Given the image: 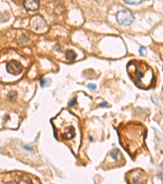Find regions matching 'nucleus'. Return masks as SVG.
Masks as SVG:
<instances>
[{
	"label": "nucleus",
	"instance_id": "nucleus-1",
	"mask_svg": "<svg viewBox=\"0 0 163 184\" xmlns=\"http://www.w3.org/2000/svg\"><path fill=\"white\" fill-rule=\"evenodd\" d=\"M118 132L120 137V143L127 151L131 156L134 157L141 151L143 146L146 129L143 125L139 123H128Z\"/></svg>",
	"mask_w": 163,
	"mask_h": 184
},
{
	"label": "nucleus",
	"instance_id": "nucleus-2",
	"mask_svg": "<svg viewBox=\"0 0 163 184\" xmlns=\"http://www.w3.org/2000/svg\"><path fill=\"white\" fill-rule=\"evenodd\" d=\"M128 75L138 88L149 89L154 81L152 67L140 60H131L127 65Z\"/></svg>",
	"mask_w": 163,
	"mask_h": 184
},
{
	"label": "nucleus",
	"instance_id": "nucleus-3",
	"mask_svg": "<svg viewBox=\"0 0 163 184\" xmlns=\"http://www.w3.org/2000/svg\"><path fill=\"white\" fill-rule=\"evenodd\" d=\"M68 112L63 110L57 117L54 118V128L57 135L65 141H70L76 137V127L78 125L77 118L69 113L67 118Z\"/></svg>",
	"mask_w": 163,
	"mask_h": 184
},
{
	"label": "nucleus",
	"instance_id": "nucleus-4",
	"mask_svg": "<svg viewBox=\"0 0 163 184\" xmlns=\"http://www.w3.org/2000/svg\"><path fill=\"white\" fill-rule=\"evenodd\" d=\"M116 19L120 25L122 26H131L135 20V17L131 11L128 9H124L119 11L116 14Z\"/></svg>",
	"mask_w": 163,
	"mask_h": 184
},
{
	"label": "nucleus",
	"instance_id": "nucleus-5",
	"mask_svg": "<svg viewBox=\"0 0 163 184\" xmlns=\"http://www.w3.org/2000/svg\"><path fill=\"white\" fill-rule=\"evenodd\" d=\"M129 184H143L147 180L145 173L142 170H135L130 171L127 174Z\"/></svg>",
	"mask_w": 163,
	"mask_h": 184
},
{
	"label": "nucleus",
	"instance_id": "nucleus-6",
	"mask_svg": "<svg viewBox=\"0 0 163 184\" xmlns=\"http://www.w3.org/2000/svg\"><path fill=\"white\" fill-rule=\"evenodd\" d=\"M22 70V65L19 62L15 61V60H12L7 64V71L11 75H19L20 73H21Z\"/></svg>",
	"mask_w": 163,
	"mask_h": 184
},
{
	"label": "nucleus",
	"instance_id": "nucleus-7",
	"mask_svg": "<svg viewBox=\"0 0 163 184\" xmlns=\"http://www.w3.org/2000/svg\"><path fill=\"white\" fill-rule=\"evenodd\" d=\"M31 26H32L33 29L37 30V31L38 30H41L43 28L47 27L45 21L43 20V18L42 17H40V16H36V17H34L32 19Z\"/></svg>",
	"mask_w": 163,
	"mask_h": 184
},
{
	"label": "nucleus",
	"instance_id": "nucleus-8",
	"mask_svg": "<svg viewBox=\"0 0 163 184\" xmlns=\"http://www.w3.org/2000/svg\"><path fill=\"white\" fill-rule=\"evenodd\" d=\"M24 6L29 11H35L38 8L39 2L38 1H25Z\"/></svg>",
	"mask_w": 163,
	"mask_h": 184
},
{
	"label": "nucleus",
	"instance_id": "nucleus-9",
	"mask_svg": "<svg viewBox=\"0 0 163 184\" xmlns=\"http://www.w3.org/2000/svg\"><path fill=\"white\" fill-rule=\"evenodd\" d=\"M76 56L77 55L76 53H75V52L73 51V50H69V51H67L66 55H65L66 59L69 60V61H73V60H75Z\"/></svg>",
	"mask_w": 163,
	"mask_h": 184
},
{
	"label": "nucleus",
	"instance_id": "nucleus-10",
	"mask_svg": "<svg viewBox=\"0 0 163 184\" xmlns=\"http://www.w3.org/2000/svg\"><path fill=\"white\" fill-rule=\"evenodd\" d=\"M124 2H125V3L130 4V5H138V4H140L142 3V1H136V2H135V1H127V0H124Z\"/></svg>",
	"mask_w": 163,
	"mask_h": 184
},
{
	"label": "nucleus",
	"instance_id": "nucleus-11",
	"mask_svg": "<svg viewBox=\"0 0 163 184\" xmlns=\"http://www.w3.org/2000/svg\"><path fill=\"white\" fill-rule=\"evenodd\" d=\"M77 104V99L76 98H73L70 102H69V107H73V106H75Z\"/></svg>",
	"mask_w": 163,
	"mask_h": 184
},
{
	"label": "nucleus",
	"instance_id": "nucleus-12",
	"mask_svg": "<svg viewBox=\"0 0 163 184\" xmlns=\"http://www.w3.org/2000/svg\"><path fill=\"white\" fill-rule=\"evenodd\" d=\"M140 53L142 55V56H145V52H146V48H144V47H140Z\"/></svg>",
	"mask_w": 163,
	"mask_h": 184
},
{
	"label": "nucleus",
	"instance_id": "nucleus-13",
	"mask_svg": "<svg viewBox=\"0 0 163 184\" xmlns=\"http://www.w3.org/2000/svg\"><path fill=\"white\" fill-rule=\"evenodd\" d=\"M87 86H88V88H90L91 90H96V84H89L87 85Z\"/></svg>",
	"mask_w": 163,
	"mask_h": 184
},
{
	"label": "nucleus",
	"instance_id": "nucleus-14",
	"mask_svg": "<svg viewBox=\"0 0 163 184\" xmlns=\"http://www.w3.org/2000/svg\"><path fill=\"white\" fill-rule=\"evenodd\" d=\"M40 84H41V85H42V87H44L46 85V81L44 79H40Z\"/></svg>",
	"mask_w": 163,
	"mask_h": 184
},
{
	"label": "nucleus",
	"instance_id": "nucleus-15",
	"mask_svg": "<svg viewBox=\"0 0 163 184\" xmlns=\"http://www.w3.org/2000/svg\"><path fill=\"white\" fill-rule=\"evenodd\" d=\"M108 106H109V104H108L107 102H102L101 104H100V106H102V107H107Z\"/></svg>",
	"mask_w": 163,
	"mask_h": 184
},
{
	"label": "nucleus",
	"instance_id": "nucleus-16",
	"mask_svg": "<svg viewBox=\"0 0 163 184\" xmlns=\"http://www.w3.org/2000/svg\"><path fill=\"white\" fill-rule=\"evenodd\" d=\"M25 148L28 149V150H31V147H25Z\"/></svg>",
	"mask_w": 163,
	"mask_h": 184
},
{
	"label": "nucleus",
	"instance_id": "nucleus-17",
	"mask_svg": "<svg viewBox=\"0 0 163 184\" xmlns=\"http://www.w3.org/2000/svg\"><path fill=\"white\" fill-rule=\"evenodd\" d=\"M161 166H163V162H162V164H161Z\"/></svg>",
	"mask_w": 163,
	"mask_h": 184
},
{
	"label": "nucleus",
	"instance_id": "nucleus-18",
	"mask_svg": "<svg viewBox=\"0 0 163 184\" xmlns=\"http://www.w3.org/2000/svg\"><path fill=\"white\" fill-rule=\"evenodd\" d=\"M162 91H163V87H162Z\"/></svg>",
	"mask_w": 163,
	"mask_h": 184
},
{
	"label": "nucleus",
	"instance_id": "nucleus-19",
	"mask_svg": "<svg viewBox=\"0 0 163 184\" xmlns=\"http://www.w3.org/2000/svg\"><path fill=\"white\" fill-rule=\"evenodd\" d=\"M162 71H163V68H162Z\"/></svg>",
	"mask_w": 163,
	"mask_h": 184
}]
</instances>
